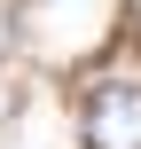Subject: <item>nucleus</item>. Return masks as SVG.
I'll list each match as a JSON object with an SVG mask.
<instances>
[{
    "instance_id": "obj_1",
    "label": "nucleus",
    "mask_w": 141,
    "mask_h": 149,
    "mask_svg": "<svg viewBox=\"0 0 141 149\" xmlns=\"http://www.w3.org/2000/svg\"><path fill=\"white\" fill-rule=\"evenodd\" d=\"M86 141L94 149H141V86H94L86 94Z\"/></svg>"
}]
</instances>
